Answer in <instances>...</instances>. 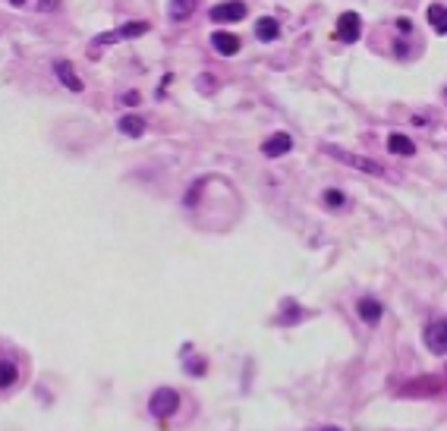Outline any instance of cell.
<instances>
[{"label": "cell", "mask_w": 447, "mask_h": 431, "mask_svg": "<svg viewBox=\"0 0 447 431\" xmlns=\"http://www.w3.org/2000/svg\"><path fill=\"white\" fill-rule=\"evenodd\" d=\"M28 375H32V365H28L26 349L0 340V400L16 397L28 384Z\"/></svg>", "instance_id": "obj_1"}, {"label": "cell", "mask_w": 447, "mask_h": 431, "mask_svg": "<svg viewBox=\"0 0 447 431\" xmlns=\"http://www.w3.org/2000/svg\"><path fill=\"white\" fill-rule=\"evenodd\" d=\"M149 413L155 415L158 422L171 419L173 413H180V393L173 391V387H158V391L149 397Z\"/></svg>", "instance_id": "obj_2"}, {"label": "cell", "mask_w": 447, "mask_h": 431, "mask_svg": "<svg viewBox=\"0 0 447 431\" xmlns=\"http://www.w3.org/2000/svg\"><path fill=\"white\" fill-rule=\"evenodd\" d=\"M325 155H331V158H337V160H343V164L356 167V170H365V173H372V177H384V167H381L378 160H372V158H359V155H350V151H343V148H334V145H325Z\"/></svg>", "instance_id": "obj_3"}, {"label": "cell", "mask_w": 447, "mask_h": 431, "mask_svg": "<svg viewBox=\"0 0 447 431\" xmlns=\"http://www.w3.org/2000/svg\"><path fill=\"white\" fill-rule=\"evenodd\" d=\"M249 6L243 0H227V4H217L211 6V23L217 26H230V23H239V19H246Z\"/></svg>", "instance_id": "obj_4"}, {"label": "cell", "mask_w": 447, "mask_h": 431, "mask_svg": "<svg viewBox=\"0 0 447 431\" xmlns=\"http://www.w3.org/2000/svg\"><path fill=\"white\" fill-rule=\"evenodd\" d=\"M425 347L431 349L435 356H444L447 353V318H435L425 324Z\"/></svg>", "instance_id": "obj_5"}, {"label": "cell", "mask_w": 447, "mask_h": 431, "mask_svg": "<svg viewBox=\"0 0 447 431\" xmlns=\"http://www.w3.org/2000/svg\"><path fill=\"white\" fill-rule=\"evenodd\" d=\"M359 32H362V19H359V13H343L340 19H337V38L343 41V45H353L359 38Z\"/></svg>", "instance_id": "obj_6"}, {"label": "cell", "mask_w": 447, "mask_h": 431, "mask_svg": "<svg viewBox=\"0 0 447 431\" xmlns=\"http://www.w3.org/2000/svg\"><path fill=\"white\" fill-rule=\"evenodd\" d=\"M290 148H293V138L287 133H274L265 145H262V155H265V158H281V155H287Z\"/></svg>", "instance_id": "obj_7"}, {"label": "cell", "mask_w": 447, "mask_h": 431, "mask_svg": "<svg viewBox=\"0 0 447 431\" xmlns=\"http://www.w3.org/2000/svg\"><path fill=\"white\" fill-rule=\"evenodd\" d=\"M54 72H57V79H60V82L67 85L70 92H82V79L76 76V70H72L70 60H57L54 63Z\"/></svg>", "instance_id": "obj_8"}, {"label": "cell", "mask_w": 447, "mask_h": 431, "mask_svg": "<svg viewBox=\"0 0 447 431\" xmlns=\"http://www.w3.org/2000/svg\"><path fill=\"white\" fill-rule=\"evenodd\" d=\"M211 48H215L221 57H233L239 50V38L230 32H215L211 35Z\"/></svg>", "instance_id": "obj_9"}, {"label": "cell", "mask_w": 447, "mask_h": 431, "mask_svg": "<svg viewBox=\"0 0 447 431\" xmlns=\"http://www.w3.org/2000/svg\"><path fill=\"white\" fill-rule=\"evenodd\" d=\"M356 312H359V318L365 321V324H378L381 321V302L378 299H372V296H365V299H359V305H356Z\"/></svg>", "instance_id": "obj_10"}, {"label": "cell", "mask_w": 447, "mask_h": 431, "mask_svg": "<svg viewBox=\"0 0 447 431\" xmlns=\"http://www.w3.org/2000/svg\"><path fill=\"white\" fill-rule=\"evenodd\" d=\"M387 151H391V155H400V158H409L416 151V145H413V138H406L400 133H391L387 136Z\"/></svg>", "instance_id": "obj_11"}, {"label": "cell", "mask_w": 447, "mask_h": 431, "mask_svg": "<svg viewBox=\"0 0 447 431\" xmlns=\"http://www.w3.org/2000/svg\"><path fill=\"white\" fill-rule=\"evenodd\" d=\"M195 6H199V0H171V19L173 23H183V19H189L195 13Z\"/></svg>", "instance_id": "obj_12"}, {"label": "cell", "mask_w": 447, "mask_h": 431, "mask_svg": "<svg viewBox=\"0 0 447 431\" xmlns=\"http://www.w3.org/2000/svg\"><path fill=\"white\" fill-rule=\"evenodd\" d=\"M429 26L435 28L438 35H447V6H441V4L429 6Z\"/></svg>", "instance_id": "obj_13"}, {"label": "cell", "mask_w": 447, "mask_h": 431, "mask_svg": "<svg viewBox=\"0 0 447 431\" xmlns=\"http://www.w3.org/2000/svg\"><path fill=\"white\" fill-rule=\"evenodd\" d=\"M120 133H126V136L139 138V136L145 133V120H142V116H136V114H126V116H120Z\"/></svg>", "instance_id": "obj_14"}, {"label": "cell", "mask_w": 447, "mask_h": 431, "mask_svg": "<svg viewBox=\"0 0 447 431\" xmlns=\"http://www.w3.org/2000/svg\"><path fill=\"white\" fill-rule=\"evenodd\" d=\"M255 35H259L262 41H274L277 35H281V26H277V19L265 16V19H259V26H255Z\"/></svg>", "instance_id": "obj_15"}, {"label": "cell", "mask_w": 447, "mask_h": 431, "mask_svg": "<svg viewBox=\"0 0 447 431\" xmlns=\"http://www.w3.org/2000/svg\"><path fill=\"white\" fill-rule=\"evenodd\" d=\"M343 202H347V199H343L340 189H328V192H325V204H328V208H340Z\"/></svg>", "instance_id": "obj_16"}, {"label": "cell", "mask_w": 447, "mask_h": 431, "mask_svg": "<svg viewBox=\"0 0 447 431\" xmlns=\"http://www.w3.org/2000/svg\"><path fill=\"white\" fill-rule=\"evenodd\" d=\"M123 104H139V92H126V94H123Z\"/></svg>", "instance_id": "obj_17"}, {"label": "cell", "mask_w": 447, "mask_h": 431, "mask_svg": "<svg viewBox=\"0 0 447 431\" xmlns=\"http://www.w3.org/2000/svg\"><path fill=\"white\" fill-rule=\"evenodd\" d=\"M60 0H38V10H54Z\"/></svg>", "instance_id": "obj_18"}, {"label": "cell", "mask_w": 447, "mask_h": 431, "mask_svg": "<svg viewBox=\"0 0 447 431\" xmlns=\"http://www.w3.org/2000/svg\"><path fill=\"white\" fill-rule=\"evenodd\" d=\"M397 28H400V32H409V28H413V23H409V19H397Z\"/></svg>", "instance_id": "obj_19"}, {"label": "cell", "mask_w": 447, "mask_h": 431, "mask_svg": "<svg viewBox=\"0 0 447 431\" xmlns=\"http://www.w3.org/2000/svg\"><path fill=\"white\" fill-rule=\"evenodd\" d=\"M10 4H13V6H23V4H26V0H10Z\"/></svg>", "instance_id": "obj_20"}, {"label": "cell", "mask_w": 447, "mask_h": 431, "mask_svg": "<svg viewBox=\"0 0 447 431\" xmlns=\"http://www.w3.org/2000/svg\"><path fill=\"white\" fill-rule=\"evenodd\" d=\"M325 431H340V428H325Z\"/></svg>", "instance_id": "obj_21"}]
</instances>
